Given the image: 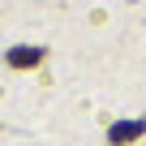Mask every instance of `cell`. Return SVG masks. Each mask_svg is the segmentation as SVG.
Here are the masks:
<instances>
[{"label":"cell","instance_id":"cell-1","mask_svg":"<svg viewBox=\"0 0 146 146\" xmlns=\"http://www.w3.org/2000/svg\"><path fill=\"white\" fill-rule=\"evenodd\" d=\"M5 60H9V69H39L47 60V52L43 47H9Z\"/></svg>","mask_w":146,"mask_h":146},{"label":"cell","instance_id":"cell-2","mask_svg":"<svg viewBox=\"0 0 146 146\" xmlns=\"http://www.w3.org/2000/svg\"><path fill=\"white\" fill-rule=\"evenodd\" d=\"M142 133H146V120H125V125L108 129V142H112V146H129V142H137Z\"/></svg>","mask_w":146,"mask_h":146}]
</instances>
